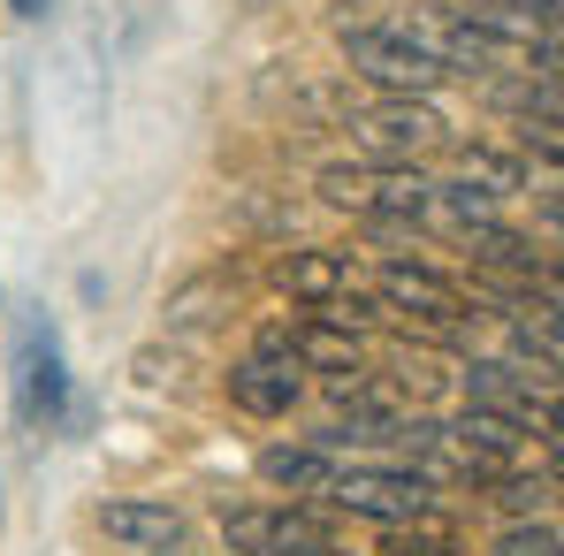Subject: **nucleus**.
<instances>
[{
    "label": "nucleus",
    "instance_id": "obj_1",
    "mask_svg": "<svg viewBox=\"0 0 564 556\" xmlns=\"http://www.w3.org/2000/svg\"><path fill=\"white\" fill-rule=\"evenodd\" d=\"M8 389H15V427H31V435H54L62 427V412H69V351H62V328L46 313H31L15 328Z\"/></svg>",
    "mask_w": 564,
    "mask_h": 556
},
{
    "label": "nucleus",
    "instance_id": "obj_2",
    "mask_svg": "<svg viewBox=\"0 0 564 556\" xmlns=\"http://www.w3.org/2000/svg\"><path fill=\"white\" fill-rule=\"evenodd\" d=\"M427 190H435V176L412 168V161H336V168H321V198L351 206L367 221H427Z\"/></svg>",
    "mask_w": 564,
    "mask_h": 556
},
{
    "label": "nucleus",
    "instance_id": "obj_3",
    "mask_svg": "<svg viewBox=\"0 0 564 556\" xmlns=\"http://www.w3.org/2000/svg\"><path fill=\"white\" fill-rule=\"evenodd\" d=\"M344 62H351V77H367V85H381V92L397 99H427L435 85H443V62L412 39V31H375V23H344Z\"/></svg>",
    "mask_w": 564,
    "mask_h": 556
},
{
    "label": "nucleus",
    "instance_id": "obj_4",
    "mask_svg": "<svg viewBox=\"0 0 564 556\" xmlns=\"http://www.w3.org/2000/svg\"><path fill=\"white\" fill-rule=\"evenodd\" d=\"M321 495L351 519H375V526H420L435 503V488L420 472H389V465H336V480Z\"/></svg>",
    "mask_w": 564,
    "mask_h": 556
},
{
    "label": "nucleus",
    "instance_id": "obj_5",
    "mask_svg": "<svg viewBox=\"0 0 564 556\" xmlns=\"http://www.w3.org/2000/svg\"><path fill=\"white\" fill-rule=\"evenodd\" d=\"M351 138L367 145V161H420L427 145H443V115L427 99H375L351 115Z\"/></svg>",
    "mask_w": 564,
    "mask_h": 556
},
{
    "label": "nucleus",
    "instance_id": "obj_6",
    "mask_svg": "<svg viewBox=\"0 0 564 556\" xmlns=\"http://www.w3.org/2000/svg\"><path fill=\"white\" fill-rule=\"evenodd\" d=\"M297 396H305V367L290 359L282 336H260V351H245L229 367V404H245L252 419H282Z\"/></svg>",
    "mask_w": 564,
    "mask_h": 556
},
{
    "label": "nucleus",
    "instance_id": "obj_7",
    "mask_svg": "<svg viewBox=\"0 0 564 556\" xmlns=\"http://www.w3.org/2000/svg\"><path fill=\"white\" fill-rule=\"evenodd\" d=\"M221 534L237 556H336L328 526H313L305 511H221Z\"/></svg>",
    "mask_w": 564,
    "mask_h": 556
},
{
    "label": "nucleus",
    "instance_id": "obj_8",
    "mask_svg": "<svg viewBox=\"0 0 564 556\" xmlns=\"http://www.w3.org/2000/svg\"><path fill=\"white\" fill-rule=\"evenodd\" d=\"M375 297L389 313H420V320H458L466 313V290L443 275V268H427V260H404V252H389L375 268Z\"/></svg>",
    "mask_w": 564,
    "mask_h": 556
},
{
    "label": "nucleus",
    "instance_id": "obj_9",
    "mask_svg": "<svg viewBox=\"0 0 564 556\" xmlns=\"http://www.w3.org/2000/svg\"><path fill=\"white\" fill-rule=\"evenodd\" d=\"M93 526L115 542V549H130V556L184 549V511L161 503V495H115V503H99V511H93Z\"/></svg>",
    "mask_w": 564,
    "mask_h": 556
},
{
    "label": "nucleus",
    "instance_id": "obj_10",
    "mask_svg": "<svg viewBox=\"0 0 564 556\" xmlns=\"http://www.w3.org/2000/svg\"><path fill=\"white\" fill-rule=\"evenodd\" d=\"M451 443H458V450H466L480 472H496V465H511L527 443H534V419L496 412V404H466V412L451 419Z\"/></svg>",
    "mask_w": 564,
    "mask_h": 556
},
{
    "label": "nucleus",
    "instance_id": "obj_11",
    "mask_svg": "<svg viewBox=\"0 0 564 556\" xmlns=\"http://www.w3.org/2000/svg\"><path fill=\"white\" fill-rule=\"evenodd\" d=\"M473 31H488L496 46L527 54V46H557V0H480L466 8Z\"/></svg>",
    "mask_w": 564,
    "mask_h": 556
},
{
    "label": "nucleus",
    "instance_id": "obj_12",
    "mask_svg": "<svg viewBox=\"0 0 564 556\" xmlns=\"http://www.w3.org/2000/svg\"><path fill=\"white\" fill-rule=\"evenodd\" d=\"M275 290H290V297H305V305H328L336 290H351V252L305 244V252H290V260H275Z\"/></svg>",
    "mask_w": 564,
    "mask_h": 556
},
{
    "label": "nucleus",
    "instance_id": "obj_13",
    "mask_svg": "<svg viewBox=\"0 0 564 556\" xmlns=\"http://www.w3.org/2000/svg\"><path fill=\"white\" fill-rule=\"evenodd\" d=\"M260 480L282 488V495H321L336 480V450H321V443H268L260 450Z\"/></svg>",
    "mask_w": 564,
    "mask_h": 556
},
{
    "label": "nucleus",
    "instance_id": "obj_14",
    "mask_svg": "<svg viewBox=\"0 0 564 556\" xmlns=\"http://www.w3.org/2000/svg\"><path fill=\"white\" fill-rule=\"evenodd\" d=\"M420 46H427V54L443 62V77H451V69H466V77H473V69H511V62H519L511 46H496L488 31H473L466 15H458V23H435V31H427Z\"/></svg>",
    "mask_w": 564,
    "mask_h": 556
},
{
    "label": "nucleus",
    "instance_id": "obj_15",
    "mask_svg": "<svg viewBox=\"0 0 564 556\" xmlns=\"http://www.w3.org/2000/svg\"><path fill=\"white\" fill-rule=\"evenodd\" d=\"M282 344H290V359L305 373H367L359 367V336L336 328V320H305V328H290Z\"/></svg>",
    "mask_w": 564,
    "mask_h": 556
},
{
    "label": "nucleus",
    "instance_id": "obj_16",
    "mask_svg": "<svg viewBox=\"0 0 564 556\" xmlns=\"http://www.w3.org/2000/svg\"><path fill=\"white\" fill-rule=\"evenodd\" d=\"M458 184L488 190V198L503 206L511 190H527V161H519L511 145H488V138H473V145H458Z\"/></svg>",
    "mask_w": 564,
    "mask_h": 556
},
{
    "label": "nucleus",
    "instance_id": "obj_17",
    "mask_svg": "<svg viewBox=\"0 0 564 556\" xmlns=\"http://www.w3.org/2000/svg\"><path fill=\"white\" fill-rule=\"evenodd\" d=\"M466 252L480 260V268H503V275L519 282H550V260L534 252V237H519V229H503V221H488V229H466Z\"/></svg>",
    "mask_w": 564,
    "mask_h": 556
},
{
    "label": "nucleus",
    "instance_id": "obj_18",
    "mask_svg": "<svg viewBox=\"0 0 564 556\" xmlns=\"http://www.w3.org/2000/svg\"><path fill=\"white\" fill-rule=\"evenodd\" d=\"M229 305H237L229 275H191L184 290H169V336H198V328H214Z\"/></svg>",
    "mask_w": 564,
    "mask_h": 556
},
{
    "label": "nucleus",
    "instance_id": "obj_19",
    "mask_svg": "<svg viewBox=\"0 0 564 556\" xmlns=\"http://www.w3.org/2000/svg\"><path fill=\"white\" fill-rule=\"evenodd\" d=\"M496 556H557V526H550V519H519V526L496 542Z\"/></svg>",
    "mask_w": 564,
    "mask_h": 556
},
{
    "label": "nucleus",
    "instance_id": "obj_20",
    "mask_svg": "<svg viewBox=\"0 0 564 556\" xmlns=\"http://www.w3.org/2000/svg\"><path fill=\"white\" fill-rule=\"evenodd\" d=\"M519 145L542 153V161L557 168V115H527V122H519Z\"/></svg>",
    "mask_w": 564,
    "mask_h": 556
},
{
    "label": "nucleus",
    "instance_id": "obj_21",
    "mask_svg": "<svg viewBox=\"0 0 564 556\" xmlns=\"http://www.w3.org/2000/svg\"><path fill=\"white\" fill-rule=\"evenodd\" d=\"M542 495H550V480H503V488H496V503H503V511H519V519H534V503H542Z\"/></svg>",
    "mask_w": 564,
    "mask_h": 556
},
{
    "label": "nucleus",
    "instance_id": "obj_22",
    "mask_svg": "<svg viewBox=\"0 0 564 556\" xmlns=\"http://www.w3.org/2000/svg\"><path fill=\"white\" fill-rule=\"evenodd\" d=\"M8 8H15V15H46V0H8Z\"/></svg>",
    "mask_w": 564,
    "mask_h": 556
},
{
    "label": "nucleus",
    "instance_id": "obj_23",
    "mask_svg": "<svg viewBox=\"0 0 564 556\" xmlns=\"http://www.w3.org/2000/svg\"><path fill=\"white\" fill-rule=\"evenodd\" d=\"M161 556H184V549H161Z\"/></svg>",
    "mask_w": 564,
    "mask_h": 556
},
{
    "label": "nucleus",
    "instance_id": "obj_24",
    "mask_svg": "<svg viewBox=\"0 0 564 556\" xmlns=\"http://www.w3.org/2000/svg\"><path fill=\"white\" fill-rule=\"evenodd\" d=\"M252 8H268V0H252Z\"/></svg>",
    "mask_w": 564,
    "mask_h": 556
}]
</instances>
